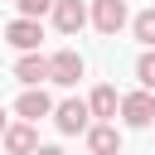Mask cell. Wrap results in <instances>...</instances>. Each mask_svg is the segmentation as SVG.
Listing matches in <instances>:
<instances>
[{"label": "cell", "instance_id": "cell-1", "mask_svg": "<svg viewBox=\"0 0 155 155\" xmlns=\"http://www.w3.org/2000/svg\"><path fill=\"white\" fill-rule=\"evenodd\" d=\"M116 111H121V121H126L131 131H145V126L155 121V97H150L145 87H136V92H126V97H121V107H116Z\"/></svg>", "mask_w": 155, "mask_h": 155}, {"label": "cell", "instance_id": "cell-2", "mask_svg": "<svg viewBox=\"0 0 155 155\" xmlns=\"http://www.w3.org/2000/svg\"><path fill=\"white\" fill-rule=\"evenodd\" d=\"M48 116H53V126H58L63 136H82V131L92 126V116H87V102H82V97H63Z\"/></svg>", "mask_w": 155, "mask_h": 155}, {"label": "cell", "instance_id": "cell-3", "mask_svg": "<svg viewBox=\"0 0 155 155\" xmlns=\"http://www.w3.org/2000/svg\"><path fill=\"white\" fill-rule=\"evenodd\" d=\"M82 73H87V63H82L78 48H58V53L48 58V82H58V87H78Z\"/></svg>", "mask_w": 155, "mask_h": 155}, {"label": "cell", "instance_id": "cell-4", "mask_svg": "<svg viewBox=\"0 0 155 155\" xmlns=\"http://www.w3.org/2000/svg\"><path fill=\"white\" fill-rule=\"evenodd\" d=\"M87 19L97 24V34H121V24H126L131 15H126V0H92Z\"/></svg>", "mask_w": 155, "mask_h": 155}, {"label": "cell", "instance_id": "cell-5", "mask_svg": "<svg viewBox=\"0 0 155 155\" xmlns=\"http://www.w3.org/2000/svg\"><path fill=\"white\" fill-rule=\"evenodd\" d=\"M5 39L19 48V53H39V39H44V24L39 19H10L5 24Z\"/></svg>", "mask_w": 155, "mask_h": 155}, {"label": "cell", "instance_id": "cell-6", "mask_svg": "<svg viewBox=\"0 0 155 155\" xmlns=\"http://www.w3.org/2000/svg\"><path fill=\"white\" fill-rule=\"evenodd\" d=\"M48 111H53V97H48L44 87H24V92H19V102H15V116H19V121H29V126H34L39 116H48Z\"/></svg>", "mask_w": 155, "mask_h": 155}, {"label": "cell", "instance_id": "cell-7", "mask_svg": "<svg viewBox=\"0 0 155 155\" xmlns=\"http://www.w3.org/2000/svg\"><path fill=\"white\" fill-rule=\"evenodd\" d=\"M0 145H5V155H34V150H39V131H34L29 121H15V126H5Z\"/></svg>", "mask_w": 155, "mask_h": 155}, {"label": "cell", "instance_id": "cell-8", "mask_svg": "<svg viewBox=\"0 0 155 155\" xmlns=\"http://www.w3.org/2000/svg\"><path fill=\"white\" fill-rule=\"evenodd\" d=\"M48 15H53V29H58V34H78V29L87 24V5H82V0H53Z\"/></svg>", "mask_w": 155, "mask_h": 155}, {"label": "cell", "instance_id": "cell-9", "mask_svg": "<svg viewBox=\"0 0 155 155\" xmlns=\"http://www.w3.org/2000/svg\"><path fill=\"white\" fill-rule=\"evenodd\" d=\"M82 136H87V150L92 155H121V131L111 121H92Z\"/></svg>", "mask_w": 155, "mask_h": 155}, {"label": "cell", "instance_id": "cell-10", "mask_svg": "<svg viewBox=\"0 0 155 155\" xmlns=\"http://www.w3.org/2000/svg\"><path fill=\"white\" fill-rule=\"evenodd\" d=\"M15 78H19L24 87H44V82H48V58H44V53H19Z\"/></svg>", "mask_w": 155, "mask_h": 155}, {"label": "cell", "instance_id": "cell-11", "mask_svg": "<svg viewBox=\"0 0 155 155\" xmlns=\"http://www.w3.org/2000/svg\"><path fill=\"white\" fill-rule=\"evenodd\" d=\"M116 107H121V97H116V87H92V97H87V116L92 121H111L116 116Z\"/></svg>", "mask_w": 155, "mask_h": 155}, {"label": "cell", "instance_id": "cell-12", "mask_svg": "<svg viewBox=\"0 0 155 155\" xmlns=\"http://www.w3.org/2000/svg\"><path fill=\"white\" fill-rule=\"evenodd\" d=\"M131 34H136L145 48H155V5H150V10H140V15L131 19Z\"/></svg>", "mask_w": 155, "mask_h": 155}, {"label": "cell", "instance_id": "cell-13", "mask_svg": "<svg viewBox=\"0 0 155 155\" xmlns=\"http://www.w3.org/2000/svg\"><path fill=\"white\" fill-rule=\"evenodd\" d=\"M136 78H140L145 92H155V48H145V53L136 58Z\"/></svg>", "mask_w": 155, "mask_h": 155}, {"label": "cell", "instance_id": "cell-14", "mask_svg": "<svg viewBox=\"0 0 155 155\" xmlns=\"http://www.w3.org/2000/svg\"><path fill=\"white\" fill-rule=\"evenodd\" d=\"M15 5H19V19H44L53 10V0H15Z\"/></svg>", "mask_w": 155, "mask_h": 155}, {"label": "cell", "instance_id": "cell-15", "mask_svg": "<svg viewBox=\"0 0 155 155\" xmlns=\"http://www.w3.org/2000/svg\"><path fill=\"white\" fill-rule=\"evenodd\" d=\"M34 155H63V145H39Z\"/></svg>", "mask_w": 155, "mask_h": 155}, {"label": "cell", "instance_id": "cell-16", "mask_svg": "<svg viewBox=\"0 0 155 155\" xmlns=\"http://www.w3.org/2000/svg\"><path fill=\"white\" fill-rule=\"evenodd\" d=\"M5 126H10V121H5V107H0V136H5Z\"/></svg>", "mask_w": 155, "mask_h": 155}, {"label": "cell", "instance_id": "cell-17", "mask_svg": "<svg viewBox=\"0 0 155 155\" xmlns=\"http://www.w3.org/2000/svg\"><path fill=\"white\" fill-rule=\"evenodd\" d=\"M150 126H155V121H150Z\"/></svg>", "mask_w": 155, "mask_h": 155}]
</instances>
